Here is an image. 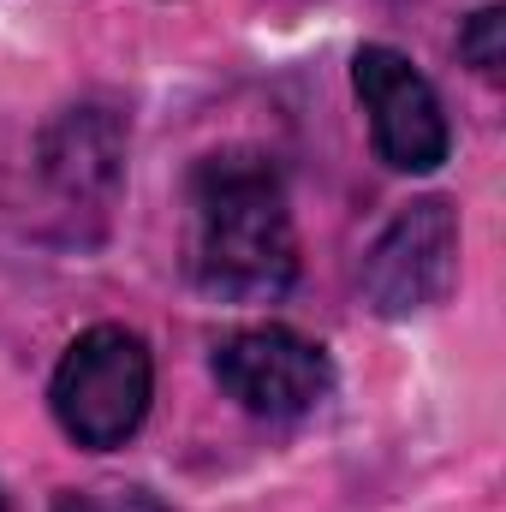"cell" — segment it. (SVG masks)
Here are the masks:
<instances>
[{
  "label": "cell",
  "instance_id": "ba28073f",
  "mask_svg": "<svg viewBox=\"0 0 506 512\" xmlns=\"http://www.w3.org/2000/svg\"><path fill=\"white\" fill-rule=\"evenodd\" d=\"M54 512H167L149 489H72L60 495Z\"/></svg>",
  "mask_w": 506,
  "mask_h": 512
},
{
  "label": "cell",
  "instance_id": "52a82bcc",
  "mask_svg": "<svg viewBox=\"0 0 506 512\" xmlns=\"http://www.w3.org/2000/svg\"><path fill=\"white\" fill-rule=\"evenodd\" d=\"M459 60H465L477 78H501V66H506V12L501 6H483V12L465 18V30H459Z\"/></svg>",
  "mask_w": 506,
  "mask_h": 512
},
{
  "label": "cell",
  "instance_id": "7a4b0ae2",
  "mask_svg": "<svg viewBox=\"0 0 506 512\" xmlns=\"http://www.w3.org/2000/svg\"><path fill=\"white\" fill-rule=\"evenodd\" d=\"M149 399H155V358H149L143 334H131L120 322L84 328L66 346L54 387H48L54 423L90 453L126 447L149 417Z\"/></svg>",
  "mask_w": 506,
  "mask_h": 512
},
{
  "label": "cell",
  "instance_id": "277c9868",
  "mask_svg": "<svg viewBox=\"0 0 506 512\" xmlns=\"http://www.w3.org/2000/svg\"><path fill=\"white\" fill-rule=\"evenodd\" d=\"M352 84H358V102L370 114V137H376V155L393 173H435L453 149V131L441 114V96L429 90V78L399 54V48H358L352 60Z\"/></svg>",
  "mask_w": 506,
  "mask_h": 512
},
{
  "label": "cell",
  "instance_id": "9c48e42d",
  "mask_svg": "<svg viewBox=\"0 0 506 512\" xmlns=\"http://www.w3.org/2000/svg\"><path fill=\"white\" fill-rule=\"evenodd\" d=\"M0 512H6V501H0Z\"/></svg>",
  "mask_w": 506,
  "mask_h": 512
},
{
  "label": "cell",
  "instance_id": "6da1fadb",
  "mask_svg": "<svg viewBox=\"0 0 506 512\" xmlns=\"http://www.w3.org/2000/svg\"><path fill=\"white\" fill-rule=\"evenodd\" d=\"M191 262L221 304H268L298 280V233L280 167L262 149L203 155L191 173Z\"/></svg>",
  "mask_w": 506,
  "mask_h": 512
},
{
  "label": "cell",
  "instance_id": "3957f363",
  "mask_svg": "<svg viewBox=\"0 0 506 512\" xmlns=\"http://www.w3.org/2000/svg\"><path fill=\"white\" fill-rule=\"evenodd\" d=\"M459 280V209L447 197L405 203L364 256V298L381 316H417Z\"/></svg>",
  "mask_w": 506,
  "mask_h": 512
},
{
  "label": "cell",
  "instance_id": "8992f818",
  "mask_svg": "<svg viewBox=\"0 0 506 512\" xmlns=\"http://www.w3.org/2000/svg\"><path fill=\"white\" fill-rule=\"evenodd\" d=\"M126 149L131 120L114 102H78L42 131V179L78 209H108L126 185Z\"/></svg>",
  "mask_w": 506,
  "mask_h": 512
},
{
  "label": "cell",
  "instance_id": "5b68a950",
  "mask_svg": "<svg viewBox=\"0 0 506 512\" xmlns=\"http://www.w3.org/2000/svg\"><path fill=\"white\" fill-rule=\"evenodd\" d=\"M215 382L251 417H304L334 393V364L316 340L292 328H245L215 352Z\"/></svg>",
  "mask_w": 506,
  "mask_h": 512
}]
</instances>
